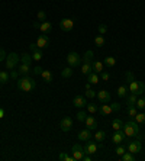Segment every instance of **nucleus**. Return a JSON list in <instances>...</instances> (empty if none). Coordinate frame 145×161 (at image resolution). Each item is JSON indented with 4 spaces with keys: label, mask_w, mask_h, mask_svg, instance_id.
I'll use <instances>...</instances> for the list:
<instances>
[{
    "label": "nucleus",
    "mask_w": 145,
    "mask_h": 161,
    "mask_svg": "<svg viewBox=\"0 0 145 161\" xmlns=\"http://www.w3.org/2000/svg\"><path fill=\"white\" fill-rule=\"evenodd\" d=\"M123 132L126 135L128 138H139L142 139L141 136V129H139V124L135 122L134 119H129L126 124H123Z\"/></svg>",
    "instance_id": "nucleus-1"
},
{
    "label": "nucleus",
    "mask_w": 145,
    "mask_h": 161,
    "mask_svg": "<svg viewBox=\"0 0 145 161\" xmlns=\"http://www.w3.org/2000/svg\"><path fill=\"white\" fill-rule=\"evenodd\" d=\"M16 86H18V89L20 90V92L28 93V92L35 90V87H36V81H35L32 77H29V75H22V79L16 80Z\"/></svg>",
    "instance_id": "nucleus-2"
},
{
    "label": "nucleus",
    "mask_w": 145,
    "mask_h": 161,
    "mask_svg": "<svg viewBox=\"0 0 145 161\" xmlns=\"http://www.w3.org/2000/svg\"><path fill=\"white\" fill-rule=\"evenodd\" d=\"M93 51H86L84 57L81 58V74L83 75H89L92 70V63H93Z\"/></svg>",
    "instance_id": "nucleus-3"
},
{
    "label": "nucleus",
    "mask_w": 145,
    "mask_h": 161,
    "mask_svg": "<svg viewBox=\"0 0 145 161\" xmlns=\"http://www.w3.org/2000/svg\"><path fill=\"white\" fill-rule=\"evenodd\" d=\"M19 63H20V57H19L16 53L8 54L6 60H4V64H6V68H8V70H15V68L19 65Z\"/></svg>",
    "instance_id": "nucleus-4"
},
{
    "label": "nucleus",
    "mask_w": 145,
    "mask_h": 161,
    "mask_svg": "<svg viewBox=\"0 0 145 161\" xmlns=\"http://www.w3.org/2000/svg\"><path fill=\"white\" fill-rule=\"evenodd\" d=\"M128 90H129V93H134L137 96H141L142 93L145 92V84L142 81H131L128 83Z\"/></svg>",
    "instance_id": "nucleus-5"
},
{
    "label": "nucleus",
    "mask_w": 145,
    "mask_h": 161,
    "mask_svg": "<svg viewBox=\"0 0 145 161\" xmlns=\"http://www.w3.org/2000/svg\"><path fill=\"white\" fill-rule=\"evenodd\" d=\"M84 154H89V155H94V154L97 153V150H99V145L96 144V141H93V139L90 138L86 141L84 144Z\"/></svg>",
    "instance_id": "nucleus-6"
},
{
    "label": "nucleus",
    "mask_w": 145,
    "mask_h": 161,
    "mask_svg": "<svg viewBox=\"0 0 145 161\" xmlns=\"http://www.w3.org/2000/svg\"><path fill=\"white\" fill-rule=\"evenodd\" d=\"M128 151L132 154H138L142 151V142L141 139H132V141H128Z\"/></svg>",
    "instance_id": "nucleus-7"
},
{
    "label": "nucleus",
    "mask_w": 145,
    "mask_h": 161,
    "mask_svg": "<svg viewBox=\"0 0 145 161\" xmlns=\"http://www.w3.org/2000/svg\"><path fill=\"white\" fill-rule=\"evenodd\" d=\"M67 64L70 65V67H73V68L78 67V65L81 64V57L78 55L77 53H70L67 55Z\"/></svg>",
    "instance_id": "nucleus-8"
},
{
    "label": "nucleus",
    "mask_w": 145,
    "mask_h": 161,
    "mask_svg": "<svg viewBox=\"0 0 145 161\" xmlns=\"http://www.w3.org/2000/svg\"><path fill=\"white\" fill-rule=\"evenodd\" d=\"M71 154H73V157H74V161H81L84 158V148H83L80 144H75L73 145L71 148Z\"/></svg>",
    "instance_id": "nucleus-9"
},
{
    "label": "nucleus",
    "mask_w": 145,
    "mask_h": 161,
    "mask_svg": "<svg viewBox=\"0 0 145 161\" xmlns=\"http://www.w3.org/2000/svg\"><path fill=\"white\" fill-rule=\"evenodd\" d=\"M73 105L78 109H83L87 106V97L83 96V94H75L74 99H73Z\"/></svg>",
    "instance_id": "nucleus-10"
},
{
    "label": "nucleus",
    "mask_w": 145,
    "mask_h": 161,
    "mask_svg": "<svg viewBox=\"0 0 145 161\" xmlns=\"http://www.w3.org/2000/svg\"><path fill=\"white\" fill-rule=\"evenodd\" d=\"M60 28L64 31V32H70V31H73V28H74V20H73V19H70V18L61 19Z\"/></svg>",
    "instance_id": "nucleus-11"
},
{
    "label": "nucleus",
    "mask_w": 145,
    "mask_h": 161,
    "mask_svg": "<svg viewBox=\"0 0 145 161\" xmlns=\"http://www.w3.org/2000/svg\"><path fill=\"white\" fill-rule=\"evenodd\" d=\"M126 139V135H125V132H123V129H119V131H115V134L112 135V142L116 144V145H119V144H122L123 141Z\"/></svg>",
    "instance_id": "nucleus-12"
},
{
    "label": "nucleus",
    "mask_w": 145,
    "mask_h": 161,
    "mask_svg": "<svg viewBox=\"0 0 145 161\" xmlns=\"http://www.w3.org/2000/svg\"><path fill=\"white\" fill-rule=\"evenodd\" d=\"M36 45H38V48L39 49H47L49 47V36L48 35H45V34L39 35L38 39H36Z\"/></svg>",
    "instance_id": "nucleus-13"
},
{
    "label": "nucleus",
    "mask_w": 145,
    "mask_h": 161,
    "mask_svg": "<svg viewBox=\"0 0 145 161\" xmlns=\"http://www.w3.org/2000/svg\"><path fill=\"white\" fill-rule=\"evenodd\" d=\"M96 96H97V100H99L100 105H103V103H109V102H110V93H109L108 90H100V92H97Z\"/></svg>",
    "instance_id": "nucleus-14"
},
{
    "label": "nucleus",
    "mask_w": 145,
    "mask_h": 161,
    "mask_svg": "<svg viewBox=\"0 0 145 161\" xmlns=\"http://www.w3.org/2000/svg\"><path fill=\"white\" fill-rule=\"evenodd\" d=\"M60 128L63 132H68L73 128V119L70 116H64L60 122Z\"/></svg>",
    "instance_id": "nucleus-15"
},
{
    "label": "nucleus",
    "mask_w": 145,
    "mask_h": 161,
    "mask_svg": "<svg viewBox=\"0 0 145 161\" xmlns=\"http://www.w3.org/2000/svg\"><path fill=\"white\" fill-rule=\"evenodd\" d=\"M29 49L32 51V58H34L35 61H41L42 60V49H39L38 48V45H36V42L35 44H31L29 45Z\"/></svg>",
    "instance_id": "nucleus-16"
},
{
    "label": "nucleus",
    "mask_w": 145,
    "mask_h": 161,
    "mask_svg": "<svg viewBox=\"0 0 145 161\" xmlns=\"http://www.w3.org/2000/svg\"><path fill=\"white\" fill-rule=\"evenodd\" d=\"M92 138V131H90L89 128H86V129H83V131L78 132L77 135V139L78 141H81V142H86L87 139Z\"/></svg>",
    "instance_id": "nucleus-17"
},
{
    "label": "nucleus",
    "mask_w": 145,
    "mask_h": 161,
    "mask_svg": "<svg viewBox=\"0 0 145 161\" xmlns=\"http://www.w3.org/2000/svg\"><path fill=\"white\" fill-rule=\"evenodd\" d=\"M38 29L41 31L42 34H45V35H48L49 32L52 31V23L49 22V20H44V22H41L39 23V28Z\"/></svg>",
    "instance_id": "nucleus-18"
},
{
    "label": "nucleus",
    "mask_w": 145,
    "mask_h": 161,
    "mask_svg": "<svg viewBox=\"0 0 145 161\" xmlns=\"http://www.w3.org/2000/svg\"><path fill=\"white\" fill-rule=\"evenodd\" d=\"M86 128H89L90 131H96V128H97V120L94 116H89L87 115V118H86Z\"/></svg>",
    "instance_id": "nucleus-19"
},
{
    "label": "nucleus",
    "mask_w": 145,
    "mask_h": 161,
    "mask_svg": "<svg viewBox=\"0 0 145 161\" xmlns=\"http://www.w3.org/2000/svg\"><path fill=\"white\" fill-rule=\"evenodd\" d=\"M16 70H18V73L20 75H28L31 71H32V70H31V65H29V64H22V63H20L18 67H16Z\"/></svg>",
    "instance_id": "nucleus-20"
},
{
    "label": "nucleus",
    "mask_w": 145,
    "mask_h": 161,
    "mask_svg": "<svg viewBox=\"0 0 145 161\" xmlns=\"http://www.w3.org/2000/svg\"><path fill=\"white\" fill-rule=\"evenodd\" d=\"M92 70H93L94 73H97V74H100V73L104 70V64L102 63V61L94 60L93 63H92Z\"/></svg>",
    "instance_id": "nucleus-21"
},
{
    "label": "nucleus",
    "mask_w": 145,
    "mask_h": 161,
    "mask_svg": "<svg viewBox=\"0 0 145 161\" xmlns=\"http://www.w3.org/2000/svg\"><path fill=\"white\" fill-rule=\"evenodd\" d=\"M97 112H100L103 116H109L110 113H113V110H112L110 105H108V103H103V105H100V108H99V110Z\"/></svg>",
    "instance_id": "nucleus-22"
},
{
    "label": "nucleus",
    "mask_w": 145,
    "mask_h": 161,
    "mask_svg": "<svg viewBox=\"0 0 145 161\" xmlns=\"http://www.w3.org/2000/svg\"><path fill=\"white\" fill-rule=\"evenodd\" d=\"M87 81L90 83V84H97V83L100 81V77H99V74L94 71H92L89 75H87Z\"/></svg>",
    "instance_id": "nucleus-23"
},
{
    "label": "nucleus",
    "mask_w": 145,
    "mask_h": 161,
    "mask_svg": "<svg viewBox=\"0 0 145 161\" xmlns=\"http://www.w3.org/2000/svg\"><path fill=\"white\" fill-rule=\"evenodd\" d=\"M128 93H129V90H128V86L122 84V86L118 87V93H116V94H118L119 97H126Z\"/></svg>",
    "instance_id": "nucleus-24"
},
{
    "label": "nucleus",
    "mask_w": 145,
    "mask_h": 161,
    "mask_svg": "<svg viewBox=\"0 0 145 161\" xmlns=\"http://www.w3.org/2000/svg\"><path fill=\"white\" fill-rule=\"evenodd\" d=\"M94 139H96V142H103L104 139H106V132L104 131H96L94 132Z\"/></svg>",
    "instance_id": "nucleus-25"
},
{
    "label": "nucleus",
    "mask_w": 145,
    "mask_h": 161,
    "mask_svg": "<svg viewBox=\"0 0 145 161\" xmlns=\"http://www.w3.org/2000/svg\"><path fill=\"white\" fill-rule=\"evenodd\" d=\"M112 128H113V131H119V129L123 128V122L119 118H115V119L112 120Z\"/></svg>",
    "instance_id": "nucleus-26"
},
{
    "label": "nucleus",
    "mask_w": 145,
    "mask_h": 161,
    "mask_svg": "<svg viewBox=\"0 0 145 161\" xmlns=\"http://www.w3.org/2000/svg\"><path fill=\"white\" fill-rule=\"evenodd\" d=\"M71 75H73V67H65L61 70V77H64V79H70Z\"/></svg>",
    "instance_id": "nucleus-27"
},
{
    "label": "nucleus",
    "mask_w": 145,
    "mask_h": 161,
    "mask_svg": "<svg viewBox=\"0 0 145 161\" xmlns=\"http://www.w3.org/2000/svg\"><path fill=\"white\" fill-rule=\"evenodd\" d=\"M32 60H34V58H32V55H31V54H28V53H23L22 57H20V63H22V64H29V65H31Z\"/></svg>",
    "instance_id": "nucleus-28"
},
{
    "label": "nucleus",
    "mask_w": 145,
    "mask_h": 161,
    "mask_svg": "<svg viewBox=\"0 0 145 161\" xmlns=\"http://www.w3.org/2000/svg\"><path fill=\"white\" fill-rule=\"evenodd\" d=\"M42 75V79H44L45 83H51L52 81V73L49 71V70H44V71L41 73Z\"/></svg>",
    "instance_id": "nucleus-29"
},
{
    "label": "nucleus",
    "mask_w": 145,
    "mask_h": 161,
    "mask_svg": "<svg viewBox=\"0 0 145 161\" xmlns=\"http://www.w3.org/2000/svg\"><path fill=\"white\" fill-rule=\"evenodd\" d=\"M137 99L138 96L134 93H129L126 96V102H128V106H135V103H137Z\"/></svg>",
    "instance_id": "nucleus-30"
},
{
    "label": "nucleus",
    "mask_w": 145,
    "mask_h": 161,
    "mask_svg": "<svg viewBox=\"0 0 145 161\" xmlns=\"http://www.w3.org/2000/svg\"><path fill=\"white\" fill-rule=\"evenodd\" d=\"M9 79H10V75L8 71H0V84H6Z\"/></svg>",
    "instance_id": "nucleus-31"
},
{
    "label": "nucleus",
    "mask_w": 145,
    "mask_h": 161,
    "mask_svg": "<svg viewBox=\"0 0 145 161\" xmlns=\"http://www.w3.org/2000/svg\"><path fill=\"white\" fill-rule=\"evenodd\" d=\"M135 108H137V109H141V110H144V109H145V96H142V97H138V99H137Z\"/></svg>",
    "instance_id": "nucleus-32"
},
{
    "label": "nucleus",
    "mask_w": 145,
    "mask_h": 161,
    "mask_svg": "<svg viewBox=\"0 0 145 161\" xmlns=\"http://www.w3.org/2000/svg\"><path fill=\"white\" fill-rule=\"evenodd\" d=\"M104 44H106V41H104L103 35H97V36L94 38V45H96V47H103Z\"/></svg>",
    "instance_id": "nucleus-33"
},
{
    "label": "nucleus",
    "mask_w": 145,
    "mask_h": 161,
    "mask_svg": "<svg viewBox=\"0 0 145 161\" xmlns=\"http://www.w3.org/2000/svg\"><path fill=\"white\" fill-rule=\"evenodd\" d=\"M120 160H122V161H134L135 160V155L132 153H129V151H126L123 155H120Z\"/></svg>",
    "instance_id": "nucleus-34"
},
{
    "label": "nucleus",
    "mask_w": 145,
    "mask_h": 161,
    "mask_svg": "<svg viewBox=\"0 0 145 161\" xmlns=\"http://www.w3.org/2000/svg\"><path fill=\"white\" fill-rule=\"evenodd\" d=\"M103 64L104 65H108V67H115L116 60L113 58V57H106V58L103 60Z\"/></svg>",
    "instance_id": "nucleus-35"
},
{
    "label": "nucleus",
    "mask_w": 145,
    "mask_h": 161,
    "mask_svg": "<svg viewBox=\"0 0 145 161\" xmlns=\"http://www.w3.org/2000/svg\"><path fill=\"white\" fill-rule=\"evenodd\" d=\"M134 120H135V122H138V124H145V113L144 112L137 113V115H135V118H134Z\"/></svg>",
    "instance_id": "nucleus-36"
},
{
    "label": "nucleus",
    "mask_w": 145,
    "mask_h": 161,
    "mask_svg": "<svg viewBox=\"0 0 145 161\" xmlns=\"http://www.w3.org/2000/svg\"><path fill=\"white\" fill-rule=\"evenodd\" d=\"M86 108H87V112L92 113V115H93V113H96L97 110H99V108L96 106V103H87V106H86Z\"/></svg>",
    "instance_id": "nucleus-37"
},
{
    "label": "nucleus",
    "mask_w": 145,
    "mask_h": 161,
    "mask_svg": "<svg viewBox=\"0 0 145 161\" xmlns=\"http://www.w3.org/2000/svg\"><path fill=\"white\" fill-rule=\"evenodd\" d=\"M137 113H138V110H137V108H135V106H128V115H129L131 119H134Z\"/></svg>",
    "instance_id": "nucleus-38"
},
{
    "label": "nucleus",
    "mask_w": 145,
    "mask_h": 161,
    "mask_svg": "<svg viewBox=\"0 0 145 161\" xmlns=\"http://www.w3.org/2000/svg\"><path fill=\"white\" fill-rule=\"evenodd\" d=\"M86 118H87V113H86L84 110H78V113H77V120L78 122H84Z\"/></svg>",
    "instance_id": "nucleus-39"
},
{
    "label": "nucleus",
    "mask_w": 145,
    "mask_h": 161,
    "mask_svg": "<svg viewBox=\"0 0 145 161\" xmlns=\"http://www.w3.org/2000/svg\"><path fill=\"white\" fill-rule=\"evenodd\" d=\"M84 96H86V97H89V99H93V97H96V90H93V89L86 90Z\"/></svg>",
    "instance_id": "nucleus-40"
},
{
    "label": "nucleus",
    "mask_w": 145,
    "mask_h": 161,
    "mask_svg": "<svg viewBox=\"0 0 145 161\" xmlns=\"http://www.w3.org/2000/svg\"><path fill=\"white\" fill-rule=\"evenodd\" d=\"M115 151H116V155H119V157H120V155H123V154L126 153V148H125L123 145H120V144H119V145H118V148H116Z\"/></svg>",
    "instance_id": "nucleus-41"
},
{
    "label": "nucleus",
    "mask_w": 145,
    "mask_h": 161,
    "mask_svg": "<svg viewBox=\"0 0 145 161\" xmlns=\"http://www.w3.org/2000/svg\"><path fill=\"white\" fill-rule=\"evenodd\" d=\"M97 31H99V35H104L106 32H108V26H106L104 23H100L99 28H97Z\"/></svg>",
    "instance_id": "nucleus-42"
},
{
    "label": "nucleus",
    "mask_w": 145,
    "mask_h": 161,
    "mask_svg": "<svg viewBox=\"0 0 145 161\" xmlns=\"http://www.w3.org/2000/svg\"><path fill=\"white\" fill-rule=\"evenodd\" d=\"M44 71V68L41 67V65H36V67L32 68V73H34L35 75H41V73Z\"/></svg>",
    "instance_id": "nucleus-43"
},
{
    "label": "nucleus",
    "mask_w": 145,
    "mask_h": 161,
    "mask_svg": "<svg viewBox=\"0 0 145 161\" xmlns=\"http://www.w3.org/2000/svg\"><path fill=\"white\" fill-rule=\"evenodd\" d=\"M36 16H38V20H41V22H44L45 19H47V13H45L44 10H39Z\"/></svg>",
    "instance_id": "nucleus-44"
},
{
    "label": "nucleus",
    "mask_w": 145,
    "mask_h": 161,
    "mask_svg": "<svg viewBox=\"0 0 145 161\" xmlns=\"http://www.w3.org/2000/svg\"><path fill=\"white\" fill-rule=\"evenodd\" d=\"M100 79L103 80V81H108V80L110 79V74H109L108 71H104V70H103V71L100 73Z\"/></svg>",
    "instance_id": "nucleus-45"
},
{
    "label": "nucleus",
    "mask_w": 145,
    "mask_h": 161,
    "mask_svg": "<svg viewBox=\"0 0 145 161\" xmlns=\"http://www.w3.org/2000/svg\"><path fill=\"white\" fill-rule=\"evenodd\" d=\"M125 77H126V81L131 83V81H134L135 77H134V73L132 71H126V74H125Z\"/></svg>",
    "instance_id": "nucleus-46"
},
{
    "label": "nucleus",
    "mask_w": 145,
    "mask_h": 161,
    "mask_svg": "<svg viewBox=\"0 0 145 161\" xmlns=\"http://www.w3.org/2000/svg\"><path fill=\"white\" fill-rule=\"evenodd\" d=\"M10 79L12 80H18V77H19V73H18V70H10Z\"/></svg>",
    "instance_id": "nucleus-47"
},
{
    "label": "nucleus",
    "mask_w": 145,
    "mask_h": 161,
    "mask_svg": "<svg viewBox=\"0 0 145 161\" xmlns=\"http://www.w3.org/2000/svg\"><path fill=\"white\" fill-rule=\"evenodd\" d=\"M6 57H8V54H6V51H4L3 48H0V63H3V61L6 60Z\"/></svg>",
    "instance_id": "nucleus-48"
},
{
    "label": "nucleus",
    "mask_w": 145,
    "mask_h": 161,
    "mask_svg": "<svg viewBox=\"0 0 145 161\" xmlns=\"http://www.w3.org/2000/svg\"><path fill=\"white\" fill-rule=\"evenodd\" d=\"M110 108H112V110H113V112H119V110H120V105H119V103H110Z\"/></svg>",
    "instance_id": "nucleus-49"
},
{
    "label": "nucleus",
    "mask_w": 145,
    "mask_h": 161,
    "mask_svg": "<svg viewBox=\"0 0 145 161\" xmlns=\"http://www.w3.org/2000/svg\"><path fill=\"white\" fill-rule=\"evenodd\" d=\"M58 158H60L61 161H65V158H67V154H65V153H61L60 155H58Z\"/></svg>",
    "instance_id": "nucleus-50"
},
{
    "label": "nucleus",
    "mask_w": 145,
    "mask_h": 161,
    "mask_svg": "<svg viewBox=\"0 0 145 161\" xmlns=\"http://www.w3.org/2000/svg\"><path fill=\"white\" fill-rule=\"evenodd\" d=\"M84 161H92V155H89V154H84V158H83Z\"/></svg>",
    "instance_id": "nucleus-51"
},
{
    "label": "nucleus",
    "mask_w": 145,
    "mask_h": 161,
    "mask_svg": "<svg viewBox=\"0 0 145 161\" xmlns=\"http://www.w3.org/2000/svg\"><path fill=\"white\" fill-rule=\"evenodd\" d=\"M3 116H4V109L0 108V119H3Z\"/></svg>",
    "instance_id": "nucleus-52"
},
{
    "label": "nucleus",
    "mask_w": 145,
    "mask_h": 161,
    "mask_svg": "<svg viewBox=\"0 0 145 161\" xmlns=\"http://www.w3.org/2000/svg\"><path fill=\"white\" fill-rule=\"evenodd\" d=\"M84 89H86V90H89V89H92V84H90V83H86V86H84Z\"/></svg>",
    "instance_id": "nucleus-53"
},
{
    "label": "nucleus",
    "mask_w": 145,
    "mask_h": 161,
    "mask_svg": "<svg viewBox=\"0 0 145 161\" xmlns=\"http://www.w3.org/2000/svg\"><path fill=\"white\" fill-rule=\"evenodd\" d=\"M67 2H71V0H67Z\"/></svg>",
    "instance_id": "nucleus-54"
}]
</instances>
